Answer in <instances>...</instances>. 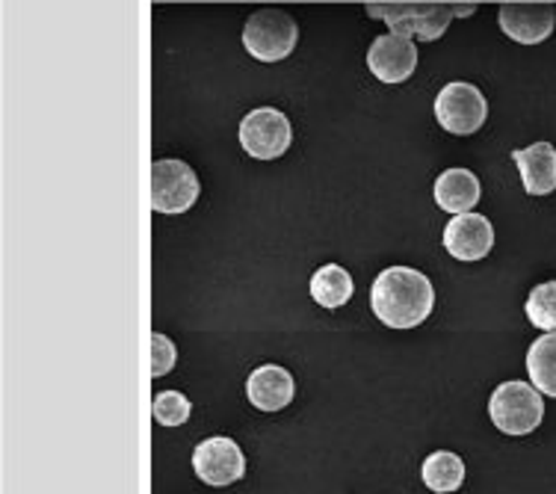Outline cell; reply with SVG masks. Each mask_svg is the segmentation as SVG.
<instances>
[{
    "label": "cell",
    "mask_w": 556,
    "mask_h": 494,
    "mask_svg": "<svg viewBox=\"0 0 556 494\" xmlns=\"http://www.w3.org/2000/svg\"><path fill=\"white\" fill-rule=\"evenodd\" d=\"M353 276L341 264H326L311 276V296L323 308H341L353 300Z\"/></svg>",
    "instance_id": "obj_16"
},
{
    "label": "cell",
    "mask_w": 556,
    "mask_h": 494,
    "mask_svg": "<svg viewBox=\"0 0 556 494\" xmlns=\"http://www.w3.org/2000/svg\"><path fill=\"white\" fill-rule=\"evenodd\" d=\"M489 101L480 89L465 80H453L435 98V118L439 125L456 137H471L485 125Z\"/></svg>",
    "instance_id": "obj_6"
},
{
    "label": "cell",
    "mask_w": 556,
    "mask_h": 494,
    "mask_svg": "<svg viewBox=\"0 0 556 494\" xmlns=\"http://www.w3.org/2000/svg\"><path fill=\"white\" fill-rule=\"evenodd\" d=\"M527 373L539 394L556 400V332L535 338L527 350Z\"/></svg>",
    "instance_id": "obj_17"
},
{
    "label": "cell",
    "mask_w": 556,
    "mask_h": 494,
    "mask_svg": "<svg viewBox=\"0 0 556 494\" xmlns=\"http://www.w3.org/2000/svg\"><path fill=\"white\" fill-rule=\"evenodd\" d=\"M497 24L515 42L539 45L554 33L556 10L551 3H503Z\"/></svg>",
    "instance_id": "obj_10"
},
{
    "label": "cell",
    "mask_w": 556,
    "mask_h": 494,
    "mask_svg": "<svg viewBox=\"0 0 556 494\" xmlns=\"http://www.w3.org/2000/svg\"><path fill=\"white\" fill-rule=\"evenodd\" d=\"M489 418L503 435H530L545 420V400L527 382H503L489 397Z\"/></svg>",
    "instance_id": "obj_3"
},
{
    "label": "cell",
    "mask_w": 556,
    "mask_h": 494,
    "mask_svg": "<svg viewBox=\"0 0 556 494\" xmlns=\"http://www.w3.org/2000/svg\"><path fill=\"white\" fill-rule=\"evenodd\" d=\"M435 305L432 281L412 267L382 269L370 284V308L388 329H415Z\"/></svg>",
    "instance_id": "obj_1"
},
{
    "label": "cell",
    "mask_w": 556,
    "mask_h": 494,
    "mask_svg": "<svg viewBox=\"0 0 556 494\" xmlns=\"http://www.w3.org/2000/svg\"><path fill=\"white\" fill-rule=\"evenodd\" d=\"M202 193L199 175L184 161H154L151 163V207L157 214L175 216L187 214Z\"/></svg>",
    "instance_id": "obj_5"
},
{
    "label": "cell",
    "mask_w": 556,
    "mask_h": 494,
    "mask_svg": "<svg viewBox=\"0 0 556 494\" xmlns=\"http://www.w3.org/2000/svg\"><path fill=\"white\" fill-rule=\"evenodd\" d=\"M300 39V27L293 15L285 10H257L249 15L243 27V45L261 63H278L288 60Z\"/></svg>",
    "instance_id": "obj_4"
},
{
    "label": "cell",
    "mask_w": 556,
    "mask_h": 494,
    "mask_svg": "<svg viewBox=\"0 0 556 494\" xmlns=\"http://www.w3.org/2000/svg\"><path fill=\"white\" fill-rule=\"evenodd\" d=\"M193 468L204 485H231L243 480L247 473V456L240 451V444L225 435L204 439L193 451Z\"/></svg>",
    "instance_id": "obj_8"
},
{
    "label": "cell",
    "mask_w": 556,
    "mask_h": 494,
    "mask_svg": "<svg viewBox=\"0 0 556 494\" xmlns=\"http://www.w3.org/2000/svg\"><path fill=\"white\" fill-rule=\"evenodd\" d=\"M527 195H551L556 190V149L551 142H533L513 151Z\"/></svg>",
    "instance_id": "obj_13"
},
{
    "label": "cell",
    "mask_w": 556,
    "mask_h": 494,
    "mask_svg": "<svg viewBox=\"0 0 556 494\" xmlns=\"http://www.w3.org/2000/svg\"><path fill=\"white\" fill-rule=\"evenodd\" d=\"M290 118L276 107H257L240 122V145L255 161H276L290 149Z\"/></svg>",
    "instance_id": "obj_7"
},
{
    "label": "cell",
    "mask_w": 556,
    "mask_h": 494,
    "mask_svg": "<svg viewBox=\"0 0 556 494\" xmlns=\"http://www.w3.org/2000/svg\"><path fill=\"white\" fill-rule=\"evenodd\" d=\"M151 415L161 427H181L193 415V403L181 391H161L151 403Z\"/></svg>",
    "instance_id": "obj_19"
},
{
    "label": "cell",
    "mask_w": 556,
    "mask_h": 494,
    "mask_svg": "<svg viewBox=\"0 0 556 494\" xmlns=\"http://www.w3.org/2000/svg\"><path fill=\"white\" fill-rule=\"evenodd\" d=\"M296 394V382L290 377V370L278 365H261L252 370L247 379L249 403L261 411H281L290 406V400Z\"/></svg>",
    "instance_id": "obj_12"
},
{
    "label": "cell",
    "mask_w": 556,
    "mask_h": 494,
    "mask_svg": "<svg viewBox=\"0 0 556 494\" xmlns=\"http://www.w3.org/2000/svg\"><path fill=\"white\" fill-rule=\"evenodd\" d=\"M494 246V226L489 216H453L444 228V249L456 261H482Z\"/></svg>",
    "instance_id": "obj_11"
},
{
    "label": "cell",
    "mask_w": 556,
    "mask_h": 494,
    "mask_svg": "<svg viewBox=\"0 0 556 494\" xmlns=\"http://www.w3.org/2000/svg\"><path fill=\"white\" fill-rule=\"evenodd\" d=\"M178 362V350L169 338L161 332L151 334V377H166Z\"/></svg>",
    "instance_id": "obj_20"
},
{
    "label": "cell",
    "mask_w": 556,
    "mask_h": 494,
    "mask_svg": "<svg viewBox=\"0 0 556 494\" xmlns=\"http://www.w3.org/2000/svg\"><path fill=\"white\" fill-rule=\"evenodd\" d=\"M367 15L382 18L396 36L435 42L447 33L456 10L450 3H367Z\"/></svg>",
    "instance_id": "obj_2"
},
{
    "label": "cell",
    "mask_w": 556,
    "mask_h": 494,
    "mask_svg": "<svg viewBox=\"0 0 556 494\" xmlns=\"http://www.w3.org/2000/svg\"><path fill=\"white\" fill-rule=\"evenodd\" d=\"M420 480H424L429 492L435 494L459 492L462 483H465V463L453 451L429 453L427 463L420 468Z\"/></svg>",
    "instance_id": "obj_15"
},
{
    "label": "cell",
    "mask_w": 556,
    "mask_h": 494,
    "mask_svg": "<svg viewBox=\"0 0 556 494\" xmlns=\"http://www.w3.org/2000/svg\"><path fill=\"white\" fill-rule=\"evenodd\" d=\"M367 68L382 84H406L417 68V45L406 36L386 33L370 45L367 51Z\"/></svg>",
    "instance_id": "obj_9"
},
{
    "label": "cell",
    "mask_w": 556,
    "mask_h": 494,
    "mask_svg": "<svg viewBox=\"0 0 556 494\" xmlns=\"http://www.w3.org/2000/svg\"><path fill=\"white\" fill-rule=\"evenodd\" d=\"M435 204L447 214H471V207L480 202V181L471 169H447L439 175V181L432 187Z\"/></svg>",
    "instance_id": "obj_14"
},
{
    "label": "cell",
    "mask_w": 556,
    "mask_h": 494,
    "mask_svg": "<svg viewBox=\"0 0 556 494\" xmlns=\"http://www.w3.org/2000/svg\"><path fill=\"white\" fill-rule=\"evenodd\" d=\"M527 320L533 322L542 332H556V281L535 284L530 296H527Z\"/></svg>",
    "instance_id": "obj_18"
}]
</instances>
